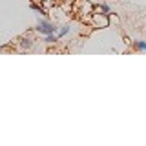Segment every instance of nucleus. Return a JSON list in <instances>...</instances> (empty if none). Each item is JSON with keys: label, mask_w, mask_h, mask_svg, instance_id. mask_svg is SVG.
<instances>
[{"label": "nucleus", "mask_w": 146, "mask_h": 146, "mask_svg": "<svg viewBox=\"0 0 146 146\" xmlns=\"http://www.w3.org/2000/svg\"><path fill=\"white\" fill-rule=\"evenodd\" d=\"M36 31L42 33V35H51V33H55V26L49 24L48 20H42V18H40V20L36 22Z\"/></svg>", "instance_id": "f257e3e1"}, {"label": "nucleus", "mask_w": 146, "mask_h": 146, "mask_svg": "<svg viewBox=\"0 0 146 146\" xmlns=\"http://www.w3.org/2000/svg\"><path fill=\"white\" fill-rule=\"evenodd\" d=\"M135 49H139V51H146V42H143V40H139V42L133 44Z\"/></svg>", "instance_id": "f03ea898"}, {"label": "nucleus", "mask_w": 146, "mask_h": 146, "mask_svg": "<svg viewBox=\"0 0 146 146\" xmlns=\"http://www.w3.org/2000/svg\"><path fill=\"white\" fill-rule=\"evenodd\" d=\"M57 40V36H53V33L51 35H46V42H55Z\"/></svg>", "instance_id": "7ed1b4c3"}, {"label": "nucleus", "mask_w": 146, "mask_h": 146, "mask_svg": "<svg viewBox=\"0 0 146 146\" xmlns=\"http://www.w3.org/2000/svg\"><path fill=\"white\" fill-rule=\"evenodd\" d=\"M68 31H70V27H62V31H60V33H58V38H60V36H64V35L68 33Z\"/></svg>", "instance_id": "20e7f679"}, {"label": "nucleus", "mask_w": 146, "mask_h": 146, "mask_svg": "<svg viewBox=\"0 0 146 146\" xmlns=\"http://www.w3.org/2000/svg\"><path fill=\"white\" fill-rule=\"evenodd\" d=\"M22 46H24V48H27V46H31V38H29V40H22Z\"/></svg>", "instance_id": "39448f33"}]
</instances>
